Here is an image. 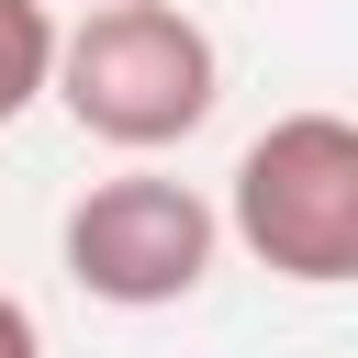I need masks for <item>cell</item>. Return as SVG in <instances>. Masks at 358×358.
Returning <instances> with one entry per match:
<instances>
[{
	"mask_svg": "<svg viewBox=\"0 0 358 358\" xmlns=\"http://www.w3.org/2000/svg\"><path fill=\"white\" fill-rule=\"evenodd\" d=\"M45 90L67 101V123L90 145H123V157H157V145H190L224 101V45L201 34V11L179 0H101L56 34V67Z\"/></svg>",
	"mask_w": 358,
	"mask_h": 358,
	"instance_id": "cell-1",
	"label": "cell"
},
{
	"mask_svg": "<svg viewBox=\"0 0 358 358\" xmlns=\"http://www.w3.org/2000/svg\"><path fill=\"white\" fill-rule=\"evenodd\" d=\"M224 235L302 291H347L358 280V123L347 112H280L235 157Z\"/></svg>",
	"mask_w": 358,
	"mask_h": 358,
	"instance_id": "cell-2",
	"label": "cell"
},
{
	"mask_svg": "<svg viewBox=\"0 0 358 358\" xmlns=\"http://www.w3.org/2000/svg\"><path fill=\"white\" fill-rule=\"evenodd\" d=\"M56 246H67V280H78L90 302H112V313H168V302H190V291L213 280L224 213H213L190 179H168V168H123V179H90V190L67 201Z\"/></svg>",
	"mask_w": 358,
	"mask_h": 358,
	"instance_id": "cell-3",
	"label": "cell"
},
{
	"mask_svg": "<svg viewBox=\"0 0 358 358\" xmlns=\"http://www.w3.org/2000/svg\"><path fill=\"white\" fill-rule=\"evenodd\" d=\"M45 67H56V11L45 0H0V123H22L45 101Z\"/></svg>",
	"mask_w": 358,
	"mask_h": 358,
	"instance_id": "cell-4",
	"label": "cell"
},
{
	"mask_svg": "<svg viewBox=\"0 0 358 358\" xmlns=\"http://www.w3.org/2000/svg\"><path fill=\"white\" fill-rule=\"evenodd\" d=\"M0 358H45V324H34L22 291H0Z\"/></svg>",
	"mask_w": 358,
	"mask_h": 358,
	"instance_id": "cell-5",
	"label": "cell"
},
{
	"mask_svg": "<svg viewBox=\"0 0 358 358\" xmlns=\"http://www.w3.org/2000/svg\"><path fill=\"white\" fill-rule=\"evenodd\" d=\"M45 11H56V0H45ZM78 11H101V0H78Z\"/></svg>",
	"mask_w": 358,
	"mask_h": 358,
	"instance_id": "cell-6",
	"label": "cell"
}]
</instances>
